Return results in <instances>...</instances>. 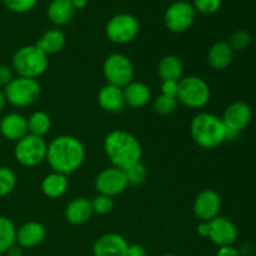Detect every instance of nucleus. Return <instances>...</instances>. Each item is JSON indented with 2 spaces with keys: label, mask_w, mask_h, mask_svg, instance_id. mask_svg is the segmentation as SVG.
I'll return each mask as SVG.
<instances>
[{
  "label": "nucleus",
  "mask_w": 256,
  "mask_h": 256,
  "mask_svg": "<svg viewBox=\"0 0 256 256\" xmlns=\"http://www.w3.org/2000/svg\"><path fill=\"white\" fill-rule=\"evenodd\" d=\"M86 152L78 138L72 135H60L48 144L46 162L52 172L70 175L84 164Z\"/></svg>",
  "instance_id": "1"
},
{
  "label": "nucleus",
  "mask_w": 256,
  "mask_h": 256,
  "mask_svg": "<svg viewBox=\"0 0 256 256\" xmlns=\"http://www.w3.org/2000/svg\"><path fill=\"white\" fill-rule=\"evenodd\" d=\"M104 152L112 166L122 170L129 169L142 156V148L138 138L120 129L112 130L105 136Z\"/></svg>",
  "instance_id": "2"
},
{
  "label": "nucleus",
  "mask_w": 256,
  "mask_h": 256,
  "mask_svg": "<svg viewBox=\"0 0 256 256\" xmlns=\"http://www.w3.org/2000/svg\"><path fill=\"white\" fill-rule=\"evenodd\" d=\"M190 134L202 149H215L226 142V128L222 118L210 112H200L192 118Z\"/></svg>",
  "instance_id": "3"
},
{
  "label": "nucleus",
  "mask_w": 256,
  "mask_h": 256,
  "mask_svg": "<svg viewBox=\"0 0 256 256\" xmlns=\"http://www.w3.org/2000/svg\"><path fill=\"white\" fill-rule=\"evenodd\" d=\"M12 66L18 76L36 79L42 76L49 66V59L36 45H25L14 52Z\"/></svg>",
  "instance_id": "4"
},
{
  "label": "nucleus",
  "mask_w": 256,
  "mask_h": 256,
  "mask_svg": "<svg viewBox=\"0 0 256 256\" xmlns=\"http://www.w3.org/2000/svg\"><path fill=\"white\" fill-rule=\"evenodd\" d=\"M2 92L6 102L15 108H26L38 102L42 94V86L36 79L16 76Z\"/></svg>",
  "instance_id": "5"
},
{
  "label": "nucleus",
  "mask_w": 256,
  "mask_h": 256,
  "mask_svg": "<svg viewBox=\"0 0 256 256\" xmlns=\"http://www.w3.org/2000/svg\"><path fill=\"white\" fill-rule=\"evenodd\" d=\"M212 92L204 79L199 76H182L178 89V102L190 109H202L210 102Z\"/></svg>",
  "instance_id": "6"
},
{
  "label": "nucleus",
  "mask_w": 256,
  "mask_h": 256,
  "mask_svg": "<svg viewBox=\"0 0 256 256\" xmlns=\"http://www.w3.org/2000/svg\"><path fill=\"white\" fill-rule=\"evenodd\" d=\"M140 30L139 20L129 12H119L109 19L105 25V34L114 44H128L138 36Z\"/></svg>",
  "instance_id": "7"
},
{
  "label": "nucleus",
  "mask_w": 256,
  "mask_h": 256,
  "mask_svg": "<svg viewBox=\"0 0 256 256\" xmlns=\"http://www.w3.org/2000/svg\"><path fill=\"white\" fill-rule=\"evenodd\" d=\"M102 74H104L108 84L124 88L134 80V64L126 55L114 52L104 60Z\"/></svg>",
  "instance_id": "8"
},
{
  "label": "nucleus",
  "mask_w": 256,
  "mask_h": 256,
  "mask_svg": "<svg viewBox=\"0 0 256 256\" xmlns=\"http://www.w3.org/2000/svg\"><path fill=\"white\" fill-rule=\"evenodd\" d=\"M48 144L44 138L28 134L16 142L14 156L20 165L32 168L46 159Z\"/></svg>",
  "instance_id": "9"
},
{
  "label": "nucleus",
  "mask_w": 256,
  "mask_h": 256,
  "mask_svg": "<svg viewBox=\"0 0 256 256\" xmlns=\"http://www.w3.org/2000/svg\"><path fill=\"white\" fill-rule=\"evenodd\" d=\"M196 19V12L192 2L179 0L169 5L164 15L165 26L172 32H184L189 30Z\"/></svg>",
  "instance_id": "10"
},
{
  "label": "nucleus",
  "mask_w": 256,
  "mask_h": 256,
  "mask_svg": "<svg viewBox=\"0 0 256 256\" xmlns=\"http://www.w3.org/2000/svg\"><path fill=\"white\" fill-rule=\"evenodd\" d=\"M94 185L99 194L114 198L124 192L130 184L125 170L110 166L96 175Z\"/></svg>",
  "instance_id": "11"
},
{
  "label": "nucleus",
  "mask_w": 256,
  "mask_h": 256,
  "mask_svg": "<svg viewBox=\"0 0 256 256\" xmlns=\"http://www.w3.org/2000/svg\"><path fill=\"white\" fill-rule=\"evenodd\" d=\"M222 120L226 130L240 134L252 122V110L246 102H234L225 109Z\"/></svg>",
  "instance_id": "12"
},
{
  "label": "nucleus",
  "mask_w": 256,
  "mask_h": 256,
  "mask_svg": "<svg viewBox=\"0 0 256 256\" xmlns=\"http://www.w3.org/2000/svg\"><path fill=\"white\" fill-rule=\"evenodd\" d=\"M220 209L222 198L212 189H205L199 192L192 204V212L200 222H212L219 216Z\"/></svg>",
  "instance_id": "13"
},
{
  "label": "nucleus",
  "mask_w": 256,
  "mask_h": 256,
  "mask_svg": "<svg viewBox=\"0 0 256 256\" xmlns=\"http://www.w3.org/2000/svg\"><path fill=\"white\" fill-rule=\"evenodd\" d=\"M208 239L218 248L234 245L238 239V229L234 222L224 216H216L209 222Z\"/></svg>",
  "instance_id": "14"
},
{
  "label": "nucleus",
  "mask_w": 256,
  "mask_h": 256,
  "mask_svg": "<svg viewBox=\"0 0 256 256\" xmlns=\"http://www.w3.org/2000/svg\"><path fill=\"white\" fill-rule=\"evenodd\" d=\"M128 244L126 239L116 232L104 234L94 242L92 255L94 256H126Z\"/></svg>",
  "instance_id": "15"
},
{
  "label": "nucleus",
  "mask_w": 256,
  "mask_h": 256,
  "mask_svg": "<svg viewBox=\"0 0 256 256\" xmlns=\"http://www.w3.org/2000/svg\"><path fill=\"white\" fill-rule=\"evenodd\" d=\"M0 134L9 142H18L29 134L28 119L20 112H9L0 119Z\"/></svg>",
  "instance_id": "16"
},
{
  "label": "nucleus",
  "mask_w": 256,
  "mask_h": 256,
  "mask_svg": "<svg viewBox=\"0 0 256 256\" xmlns=\"http://www.w3.org/2000/svg\"><path fill=\"white\" fill-rule=\"evenodd\" d=\"M46 236V229L42 222H28L16 229V245L22 249H32L42 244Z\"/></svg>",
  "instance_id": "17"
},
{
  "label": "nucleus",
  "mask_w": 256,
  "mask_h": 256,
  "mask_svg": "<svg viewBox=\"0 0 256 256\" xmlns=\"http://www.w3.org/2000/svg\"><path fill=\"white\" fill-rule=\"evenodd\" d=\"M125 105L132 109H142L149 104L152 99V92L150 88L145 82H134L122 88Z\"/></svg>",
  "instance_id": "18"
},
{
  "label": "nucleus",
  "mask_w": 256,
  "mask_h": 256,
  "mask_svg": "<svg viewBox=\"0 0 256 256\" xmlns=\"http://www.w3.org/2000/svg\"><path fill=\"white\" fill-rule=\"evenodd\" d=\"M98 102L100 108L108 112H120L125 106L122 88L106 84L98 92Z\"/></svg>",
  "instance_id": "19"
},
{
  "label": "nucleus",
  "mask_w": 256,
  "mask_h": 256,
  "mask_svg": "<svg viewBox=\"0 0 256 256\" xmlns=\"http://www.w3.org/2000/svg\"><path fill=\"white\" fill-rule=\"evenodd\" d=\"M92 200L82 196L72 200L65 209V218L72 225L85 224L92 219Z\"/></svg>",
  "instance_id": "20"
},
{
  "label": "nucleus",
  "mask_w": 256,
  "mask_h": 256,
  "mask_svg": "<svg viewBox=\"0 0 256 256\" xmlns=\"http://www.w3.org/2000/svg\"><path fill=\"white\" fill-rule=\"evenodd\" d=\"M76 9L72 0H52L48 6L46 14L55 26H64L69 24L75 16Z\"/></svg>",
  "instance_id": "21"
},
{
  "label": "nucleus",
  "mask_w": 256,
  "mask_h": 256,
  "mask_svg": "<svg viewBox=\"0 0 256 256\" xmlns=\"http://www.w3.org/2000/svg\"><path fill=\"white\" fill-rule=\"evenodd\" d=\"M234 59V50L228 42H216L208 52V62L214 70H224Z\"/></svg>",
  "instance_id": "22"
},
{
  "label": "nucleus",
  "mask_w": 256,
  "mask_h": 256,
  "mask_svg": "<svg viewBox=\"0 0 256 256\" xmlns=\"http://www.w3.org/2000/svg\"><path fill=\"white\" fill-rule=\"evenodd\" d=\"M69 180L68 175L52 172L48 174L42 182V192L45 196L50 199H58L68 192Z\"/></svg>",
  "instance_id": "23"
},
{
  "label": "nucleus",
  "mask_w": 256,
  "mask_h": 256,
  "mask_svg": "<svg viewBox=\"0 0 256 256\" xmlns=\"http://www.w3.org/2000/svg\"><path fill=\"white\" fill-rule=\"evenodd\" d=\"M65 42H66V38H65L62 30L54 28V29L46 30L40 36V39L38 40L35 45L49 56V55L62 52V49L65 45Z\"/></svg>",
  "instance_id": "24"
},
{
  "label": "nucleus",
  "mask_w": 256,
  "mask_h": 256,
  "mask_svg": "<svg viewBox=\"0 0 256 256\" xmlns=\"http://www.w3.org/2000/svg\"><path fill=\"white\" fill-rule=\"evenodd\" d=\"M158 74L162 82L165 80H174L180 82L184 74V66L182 60L175 55H165L158 64Z\"/></svg>",
  "instance_id": "25"
},
{
  "label": "nucleus",
  "mask_w": 256,
  "mask_h": 256,
  "mask_svg": "<svg viewBox=\"0 0 256 256\" xmlns=\"http://www.w3.org/2000/svg\"><path fill=\"white\" fill-rule=\"evenodd\" d=\"M16 244V228L6 216L0 215V255L6 254L8 250Z\"/></svg>",
  "instance_id": "26"
},
{
  "label": "nucleus",
  "mask_w": 256,
  "mask_h": 256,
  "mask_svg": "<svg viewBox=\"0 0 256 256\" xmlns=\"http://www.w3.org/2000/svg\"><path fill=\"white\" fill-rule=\"evenodd\" d=\"M29 134L44 138L52 129V119L45 112H34L28 118Z\"/></svg>",
  "instance_id": "27"
},
{
  "label": "nucleus",
  "mask_w": 256,
  "mask_h": 256,
  "mask_svg": "<svg viewBox=\"0 0 256 256\" xmlns=\"http://www.w3.org/2000/svg\"><path fill=\"white\" fill-rule=\"evenodd\" d=\"M16 186V175L10 168L0 166V198L12 194Z\"/></svg>",
  "instance_id": "28"
},
{
  "label": "nucleus",
  "mask_w": 256,
  "mask_h": 256,
  "mask_svg": "<svg viewBox=\"0 0 256 256\" xmlns=\"http://www.w3.org/2000/svg\"><path fill=\"white\" fill-rule=\"evenodd\" d=\"M252 34H250L248 30L240 29L232 32L228 42H229V45L232 46V49L234 50V52L235 50L242 52V50L248 49V48L252 45Z\"/></svg>",
  "instance_id": "29"
},
{
  "label": "nucleus",
  "mask_w": 256,
  "mask_h": 256,
  "mask_svg": "<svg viewBox=\"0 0 256 256\" xmlns=\"http://www.w3.org/2000/svg\"><path fill=\"white\" fill-rule=\"evenodd\" d=\"M178 99L176 98L166 96V95L160 94L154 102V109L162 115H169L174 112L178 108Z\"/></svg>",
  "instance_id": "30"
},
{
  "label": "nucleus",
  "mask_w": 256,
  "mask_h": 256,
  "mask_svg": "<svg viewBox=\"0 0 256 256\" xmlns=\"http://www.w3.org/2000/svg\"><path fill=\"white\" fill-rule=\"evenodd\" d=\"M92 212L98 215H106L112 212L114 209V200L112 198L106 196V195L98 194L94 199L92 200Z\"/></svg>",
  "instance_id": "31"
},
{
  "label": "nucleus",
  "mask_w": 256,
  "mask_h": 256,
  "mask_svg": "<svg viewBox=\"0 0 256 256\" xmlns=\"http://www.w3.org/2000/svg\"><path fill=\"white\" fill-rule=\"evenodd\" d=\"M125 172H126L129 184L132 185H142V182H145L148 176V170L142 162L130 166L129 169L125 170Z\"/></svg>",
  "instance_id": "32"
},
{
  "label": "nucleus",
  "mask_w": 256,
  "mask_h": 256,
  "mask_svg": "<svg viewBox=\"0 0 256 256\" xmlns=\"http://www.w3.org/2000/svg\"><path fill=\"white\" fill-rule=\"evenodd\" d=\"M195 12L202 15H212L222 8V0H192Z\"/></svg>",
  "instance_id": "33"
},
{
  "label": "nucleus",
  "mask_w": 256,
  "mask_h": 256,
  "mask_svg": "<svg viewBox=\"0 0 256 256\" xmlns=\"http://www.w3.org/2000/svg\"><path fill=\"white\" fill-rule=\"evenodd\" d=\"M8 10L16 14H25L32 12L38 4V0H2Z\"/></svg>",
  "instance_id": "34"
},
{
  "label": "nucleus",
  "mask_w": 256,
  "mask_h": 256,
  "mask_svg": "<svg viewBox=\"0 0 256 256\" xmlns=\"http://www.w3.org/2000/svg\"><path fill=\"white\" fill-rule=\"evenodd\" d=\"M178 89H179V82H174V80H165V82H162V95H166V96H172V98H176L178 96Z\"/></svg>",
  "instance_id": "35"
},
{
  "label": "nucleus",
  "mask_w": 256,
  "mask_h": 256,
  "mask_svg": "<svg viewBox=\"0 0 256 256\" xmlns=\"http://www.w3.org/2000/svg\"><path fill=\"white\" fill-rule=\"evenodd\" d=\"M12 79H14L12 68H10L9 65L0 64V86L5 88Z\"/></svg>",
  "instance_id": "36"
},
{
  "label": "nucleus",
  "mask_w": 256,
  "mask_h": 256,
  "mask_svg": "<svg viewBox=\"0 0 256 256\" xmlns=\"http://www.w3.org/2000/svg\"><path fill=\"white\" fill-rule=\"evenodd\" d=\"M126 256H148L146 250L140 244H132L128 248Z\"/></svg>",
  "instance_id": "37"
},
{
  "label": "nucleus",
  "mask_w": 256,
  "mask_h": 256,
  "mask_svg": "<svg viewBox=\"0 0 256 256\" xmlns=\"http://www.w3.org/2000/svg\"><path fill=\"white\" fill-rule=\"evenodd\" d=\"M216 256H242V254L236 248H234V245H229V246L219 248Z\"/></svg>",
  "instance_id": "38"
},
{
  "label": "nucleus",
  "mask_w": 256,
  "mask_h": 256,
  "mask_svg": "<svg viewBox=\"0 0 256 256\" xmlns=\"http://www.w3.org/2000/svg\"><path fill=\"white\" fill-rule=\"evenodd\" d=\"M196 232L202 238H208L209 234V222H200L196 226Z\"/></svg>",
  "instance_id": "39"
},
{
  "label": "nucleus",
  "mask_w": 256,
  "mask_h": 256,
  "mask_svg": "<svg viewBox=\"0 0 256 256\" xmlns=\"http://www.w3.org/2000/svg\"><path fill=\"white\" fill-rule=\"evenodd\" d=\"M6 255H8V256H22V248H20L19 245L15 244L14 246H12L9 250H8Z\"/></svg>",
  "instance_id": "40"
},
{
  "label": "nucleus",
  "mask_w": 256,
  "mask_h": 256,
  "mask_svg": "<svg viewBox=\"0 0 256 256\" xmlns=\"http://www.w3.org/2000/svg\"><path fill=\"white\" fill-rule=\"evenodd\" d=\"M72 2L76 10L84 9V8L88 5V0H72Z\"/></svg>",
  "instance_id": "41"
},
{
  "label": "nucleus",
  "mask_w": 256,
  "mask_h": 256,
  "mask_svg": "<svg viewBox=\"0 0 256 256\" xmlns=\"http://www.w3.org/2000/svg\"><path fill=\"white\" fill-rule=\"evenodd\" d=\"M5 105H6V99H5L4 92H2V90H0V114H2V110H4Z\"/></svg>",
  "instance_id": "42"
},
{
  "label": "nucleus",
  "mask_w": 256,
  "mask_h": 256,
  "mask_svg": "<svg viewBox=\"0 0 256 256\" xmlns=\"http://www.w3.org/2000/svg\"><path fill=\"white\" fill-rule=\"evenodd\" d=\"M162 256H178V255H175V254H165V255H162Z\"/></svg>",
  "instance_id": "43"
}]
</instances>
